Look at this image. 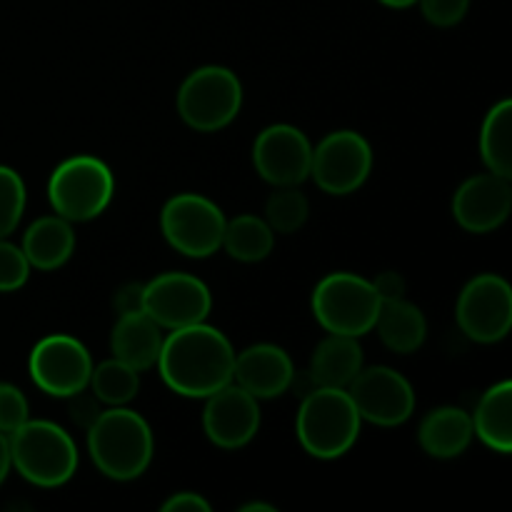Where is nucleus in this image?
Returning a JSON list of instances; mask_svg holds the SVG:
<instances>
[{
    "label": "nucleus",
    "mask_w": 512,
    "mask_h": 512,
    "mask_svg": "<svg viewBox=\"0 0 512 512\" xmlns=\"http://www.w3.org/2000/svg\"><path fill=\"white\" fill-rule=\"evenodd\" d=\"M295 380V365L280 345L258 343L235 353L233 383L258 400H273L288 393Z\"/></svg>",
    "instance_id": "nucleus-17"
},
{
    "label": "nucleus",
    "mask_w": 512,
    "mask_h": 512,
    "mask_svg": "<svg viewBox=\"0 0 512 512\" xmlns=\"http://www.w3.org/2000/svg\"><path fill=\"white\" fill-rule=\"evenodd\" d=\"M473 418V430L490 450L500 455L512 453V383L493 385L485 390L483 398L478 400V408L470 415Z\"/></svg>",
    "instance_id": "nucleus-23"
},
{
    "label": "nucleus",
    "mask_w": 512,
    "mask_h": 512,
    "mask_svg": "<svg viewBox=\"0 0 512 512\" xmlns=\"http://www.w3.org/2000/svg\"><path fill=\"white\" fill-rule=\"evenodd\" d=\"M30 418L28 398L13 383H0V433L10 435Z\"/></svg>",
    "instance_id": "nucleus-30"
},
{
    "label": "nucleus",
    "mask_w": 512,
    "mask_h": 512,
    "mask_svg": "<svg viewBox=\"0 0 512 512\" xmlns=\"http://www.w3.org/2000/svg\"><path fill=\"white\" fill-rule=\"evenodd\" d=\"M115 195L113 170L93 155L63 160L48 180L53 213L70 223H88L108 210Z\"/></svg>",
    "instance_id": "nucleus-5"
},
{
    "label": "nucleus",
    "mask_w": 512,
    "mask_h": 512,
    "mask_svg": "<svg viewBox=\"0 0 512 512\" xmlns=\"http://www.w3.org/2000/svg\"><path fill=\"white\" fill-rule=\"evenodd\" d=\"M360 418L345 388H315L303 398L295 418L298 440L318 460H338L358 443Z\"/></svg>",
    "instance_id": "nucleus-3"
},
{
    "label": "nucleus",
    "mask_w": 512,
    "mask_h": 512,
    "mask_svg": "<svg viewBox=\"0 0 512 512\" xmlns=\"http://www.w3.org/2000/svg\"><path fill=\"white\" fill-rule=\"evenodd\" d=\"M213 505L200 493H175L163 503V512H210Z\"/></svg>",
    "instance_id": "nucleus-33"
},
{
    "label": "nucleus",
    "mask_w": 512,
    "mask_h": 512,
    "mask_svg": "<svg viewBox=\"0 0 512 512\" xmlns=\"http://www.w3.org/2000/svg\"><path fill=\"white\" fill-rule=\"evenodd\" d=\"M373 330H378L385 348L398 355H408L425 343L428 320H425L423 310L410 300H385L380 303Z\"/></svg>",
    "instance_id": "nucleus-22"
},
{
    "label": "nucleus",
    "mask_w": 512,
    "mask_h": 512,
    "mask_svg": "<svg viewBox=\"0 0 512 512\" xmlns=\"http://www.w3.org/2000/svg\"><path fill=\"white\" fill-rule=\"evenodd\" d=\"M475 438L473 418L463 408H435L423 418L418 428V443L430 458L453 460L470 448Z\"/></svg>",
    "instance_id": "nucleus-19"
},
{
    "label": "nucleus",
    "mask_w": 512,
    "mask_h": 512,
    "mask_svg": "<svg viewBox=\"0 0 512 512\" xmlns=\"http://www.w3.org/2000/svg\"><path fill=\"white\" fill-rule=\"evenodd\" d=\"M65 400H70V420H73V423L83 430H88L90 425L98 420V415L103 413V403L95 398L93 390L90 388L80 390V393L70 395V398H65Z\"/></svg>",
    "instance_id": "nucleus-32"
},
{
    "label": "nucleus",
    "mask_w": 512,
    "mask_h": 512,
    "mask_svg": "<svg viewBox=\"0 0 512 512\" xmlns=\"http://www.w3.org/2000/svg\"><path fill=\"white\" fill-rule=\"evenodd\" d=\"M8 438L13 468L38 488H60L78 470V445L50 420L28 418Z\"/></svg>",
    "instance_id": "nucleus-4"
},
{
    "label": "nucleus",
    "mask_w": 512,
    "mask_h": 512,
    "mask_svg": "<svg viewBox=\"0 0 512 512\" xmlns=\"http://www.w3.org/2000/svg\"><path fill=\"white\" fill-rule=\"evenodd\" d=\"M203 430L213 445L223 450H240L258 435V398L240 385L228 383L205 398Z\"/></svg>",
    "instance_id": "nucleus-15"
},
{
    "label": "nucleus",
    "mask_w": 512,
    "mask_h": 512,
    "mask_svg": "<svg viewBox=\"0 0 512 512\" xmlns=\"http://www.w3.org/2000/svg\"><path fill=\"white\" fill-rule=\"evenodd\" d=\"M423 18L435 28H453L468 15L470 0H418Z\"/></svg>",
    "instance_id": "nucleus-31"
},
{
    "label": "nucleus",
    "mask_w": 512,
    "mask_h": 512,
    "mask_svg": "<svg viewBox=\"0 0 512 512\" xmlns=\"http://www.w3.org/2000/svg\"><path fill=\"white\" fill-rule=\"evenodd\" d=\"M160 348H163V328L148 313L133 310V313L118 315L110 333L113 358L143 373L158 363Z\"/></svg>",
    "instance_id": "nucleus-18"
},
{
    "label": "nucleus",
    "mask_w": 512,
    "mask_h": 512,
    "mask_svg": "<svg viewBox=\"0 0 512 512\" xmlns=\"http://www.w3.org/2000/svg\"><path fill=\"white\" fill-rule=\"evenodd\" d=\"M243 108V85L223 65H203L183 80L178 90V113L198 133L223 130Z\"/></svg>",
    "instance_id": "nucleus-7"
},
{
    "label": "nucleus",
    "mask_w": 512,
    "mask_h": 512,
    "mask_svg": "<svg viewBox=\"0 0 512 512\" xmlns=\"http://www.w3.org/2000/svg\"><path fill=\"white\" fill-rule=\"evenodd\" d=\"M30 263L23 248L0 238V293H15L23 288L30 278Z\"/></svg>",
    "instance_id": "nucleus-29"
},
{
    "label": "nucleus",
    "mask_w": 512,
    "mask_h": 512,
    "mask_svg": "<svg viewBox=\"0 0 512 512\" xmlns=\"http://www.w3.org/2000/svg\"><path fill=\"white\" fill-rule=\"evenodd\" d=\"M480 158L490 173L512 180V100H500L485 115L480 128Z\"/></svg>",
    "instance_id": "nucleus-24"
},
{
    "label": "nucleus",
    "mask_w": 512,
    "mask_h": 512,
    "mask_svg": "<svg viewBox=\"0 0 512 512\" xmlns=\"http://www.w3.org/2000/svg\"><path fill=\"white\" fill-rule=\"evenodd\" d=\"M360 418L380 428H398L415 413V390L410 380L388 365H373L355 375L348 385Z\"/></svg>",
    "instance_id": "nucleus-12"
},
{
    "label": "nucleus",
    "mask_w": 512,
    "mask_h": 512,
    "mask_svg": "<svg viewBox=\"0 0 512 512\" xmlns=\"http://www.w3.org/2000/svg\"><path fill=\"white\" fill-rule=\"evenodd\" d=\"M85 433H88L90 458L105 478L130 483L153 463V428L128 405L105 408Z\"/></svg>",
    "instance_id": "nucleus-2"
},
{
    "label": "nucleus",
    "mask_w": 512,
    "mask_h": 512,
    "mask_svg": "<svg viewBox=\"0 0 512 512\" xmlns=\"http://www.w3.org/2000/svg\"><path fill=\"white\" fill-rule=\"evenodd\" d=\"M25 213V183L18 170L0 165V238H10Z\"/></svg>",
    "instance_id": "nucleus-28"
},
{
    "label": "nucleus",
    "mask_w": 512,
    "mask_h": 512,
    "mask_svg": "<svg viewBox=\"0 0 512 512\" xmlns=\"http://www.w3.org/2000/svg\"><path fill=\"white\" fill-rule=\"evenodd\" d=\"M313 145L308 135L288 123L260 130L253 143V165L260 178L273 188L303 185L310 178Z\"/></svg>",
    "instance_id": "nucleus-14"
},
{
    "label": "nucleus",
    "mask_w": 512,
    "mask_h": 512,
    "mask_svg": "<svg viewBox=\"0 0 512 512\" xmlns=\"http://www.w3.org/2000/svg\"><path fill=\"white\" fill-rule=\"evenodd\" d=\"M210 310L213 293L190 273H163L143 285V313L165 330L203 323Z\"/></svg>",
    "instance_id": "nucleus-13"
},
{
    "label": "nucleus",
    "mask_w": 512,
    "mask_h": 512,
    "mask_svg": "<svg viewBox=\"0 0 512 512\" xmlns=\"http://www.w3.org/2000/svg\"><path fill=\"white\" fill-rule=\"evenodd\" d=\"M512 185L510 178L495 173L473 175L453 195V218L468 233L485 235L498 230L510 218Z\"/></svg>",
    "instance_id": "nucleus-16"
},
{
    "label": "nucleus",
    "mask_w": 512,
    "mask_h": 512,
    "mask_svg": "<svg viewBox=\"0 0 512 512\" xmlns=\"http://www.w3.org/2000/svg\"><path fill=\"white\" fill-rule=\"evenodd\" d=\"M10 468H13V458H10V438L5 433H0V485L8 478Z\"/></svg>",
    "instance_id": "nucleus-36"
},
{
    "label": "nucleus",
    "mask_w": 512,
    "mask_h": 512,
    "mask_svg": "<svg viewBox=\"0 0 512 512\" xmlns=\"http://www.w3.org/2000/svg\"><path fill=\"white\" fill-rule=\"evenodd\" d=\"M225 253L240 263H260L268 258L275 248V233L265 218L258 215H238L233 220H225L223 245Z\"/></svg>",
    "instance_id": "nucleus-25"
},
{
    "label": "nucleus",
    "mask_w": 512,
    "mask_h": 512,
    "mask_svg": "<svg viewBox=\"0 0 512 512\" xmlns=\"http://www.w3.org/2000/svg\"><path fill=\"white\" fill-rule=\"evenodd\" d=\"M155 365L173 393L205 400L223 385L233 383L235 348L225 333L203 320L170 330Z\"/></svg>",
    "instance_id": "nucleus-1"
},
{
    "label": "nucleus",
    "mask_w": 512,
    "mask_h": 512,
    "mask_svg": "<svg viewBox=\"0 0 512 512\" xmlns=\"http://www.w3.org/2000/svg\"><path fill=\"white\" fill-rule=\"evenodd\" d=\"M30 380L50 398H70L88 388L93 358L80 340L70 335H48L30 350Z\"/></svg>",
    "instance_id": "nucleus-11"
},
{
    "label": "nucleus",
    "mask_w": 512,
    "mask_h": 512,
    "mask_svg": "<svg viewBox=\"0 0 512 512\" xmlns=\"http://www.w3.org/2000/svg\"><path fill=\"white\" fill-rule=\"evenodd\" d=\"M88 388L93 390V395L103 405L120 408V405H128L138 395L140 373L118 358L103 360L100 365H93Z\"/></svg>",
    "instance_id": "nucleus-26"
},
{
    "label": "nucleus",
    "mask_w": 512,
    "mask_h": 512,
    "mask_svg": "<svg viewBox=\"0 0 512 512\" xmlns=\"http://www.w3.org/2000/svg\"><path fill=\"white\" fill-rule=\"evenodd\" d=\"M460 330L483 345L500 343L512 330V288L505 278L483 273L470 280L455 308Z\"/></svg>",
    "instance_id": "nucleus-10"
},
{
    "label": "nucleus",
    "mask_w": 512,
    "mask_h": 512,
    "mask_svg": "<svg viewBox=\"0 0 512 512\" xmlns=\"http://www.w3.org/2000/svg\"><path fill=\"white\" fill-rule=\"evenodd\" d=\"M373 288L378 293L380 303L385 300H400L405 298V278L395 270H388V273H380L378 278L373 280Z\"/></svg>",
    "instance_id": "nucleus-34"
},
{
    "label": "nucleus",
    "mask_w": 512,
    "mask_h": 512,
    "mask_svg": "<svg viewBox=\"0 0 512 512\" xmlns=\"http://www.w3.org/2000/svg\"><path fill=\"white\" fill-rule=\"evenodd\" d=\"M313 315L328 333L363 338L375 328L380 298L373 280L358 273H330L315 285Z\"/></svg>",
    "instance_id": "nucleus-6"
},
{
    "label": "nucleus",
    "mask_w": 512,
    "mask_h": 512,
    "mask_svg": "<svg viewBox=\"0 0 512 512\" xmlns=\"http://www.w3.org/2000/svg\"><path fill=\"white\" fill-rule=\"evenodd\" d=\"M363 370V348L358 338L328 333L310 358V380L315 388H345Z\"/></svg>",
    "instance_id": "nucleus-21"
},
{
    "label": "nucleus",
    "mask_w": 512,
    "mask_h": 512,
    "mask_svg": "<svg viewBox=\"0 0 512 512\" xmlns=\"http://www.w3.org/2000/svg\"><path fill=\"white\" fill-rule=\"evenodd\" d=\"M310 203L308 195L300 190V185H288V188H275L270 198L265 200V223L273 228V233L293 235L308 223Z\"/></svg>",
    "instance_id": "nucleus-27"
},
{
    "label": "nucleus",
    "mask_w": 512,
    "mask_h": 512,
    "mask_svg": "<svg viewBox=\"0 0 512 512\" xmlns=\"http://www.w3.org/2000/svg\"><path fill=\"white\" fill-rule=\"evenodd\" d=\"M115 310L120 313H133V310H143V285L140 283H130L125 288L118 290L113 300Z\"/></svg>",
    "instance_id": "nucleus-35"
},
{
    "label": "nucleus",
    "mask_w": 512,
    "mask_h": 512,
    "mask_svg": "<svg viewBox=\"0 0 512 512\" xmlns=\"http://www.w3.org/2000/svg\"><path fill=\"white\" fill-rule=\"evenodd\" d=\"M275 512V505H270V503H248V505H243V508H240V512Z\"/></svg>",
    "instance_id": "nucleus-37"
},
{
    "label": "nucleus",
    "mask_w": 512,
    "mask_h": 512,
    "mask_svg": "<svg viewBox=\"0 0 512 512\" xmlns=\"http://www.w3.org/2000/svg\"><path fill=\"white\" fill-rule=\"evenodd\" d=\"M160 230L173 250L193 260L210 258L223 245L225 215L198 193L173 195L160 210Z\"/></svg>",
    "instance_id": "nucleus-8"
},
{
    "label": "nucleus",
    "mask_w": 512,
    "mask_h": 512,
    "mask_svg": "<svg viewBox=\"0 0 512 512\" xmlns=\"http://www.w3.org/2000/svg\"><path fill=\"white\" fill-rule=\"evenodd\" d=\"M373 173V148L355 130H335L313 148L310 178L323 193L350 195Z\"/></svg>",
    "instance_id": "nucleus-9"
},
{
    "label": "nucleus",
    "mask_w": 512,
    "mask_h": 512,
    "mask_svg": "<svg viewBox=\"0 0 512 512\" xmlns=\"http://www.w3.org/2000/svg\"><path fill=\"white\" fill-rule=\"evenodd\" d=\"M25 258H28L30 268L43 270V273H53V270L63 268L75 253V230L73 223L60 215H45L38 218L23 235Z\"/></svg>",
    "instance_id": "nucleus-20"
},
{
    "label": "nucleus",
    "mask_w": 512,
    "mask_h": 512,
    "mask_svg": "<svg viewBox=\"0 0 512 512\" xmlns=\"http://www.w3.org/2000/svg\"><path fill=\"white\" fill-rule=\"evenodd\" d=\"M383 5H388V8H410V5H415L418 0H380Z\"/></svg>",
    "instance_id": "nucleus-38"
}]
</instances>
